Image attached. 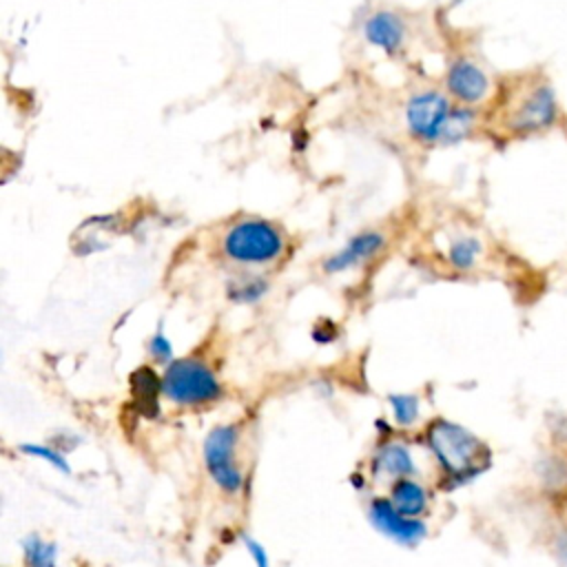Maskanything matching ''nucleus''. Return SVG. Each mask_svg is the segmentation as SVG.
<instances>
[{
    "instance_id": "39448f33",
    "label": "nucleus",
    "mask_w": 567,
    "mask_h": 567,
    "mask_svg": "<svg viewBox=\"0 0 567 567\" xmlns=\"http://www.w3.org/2000/svg\"><path fill=\"white\" fill-rule=\"evenodd\" d=\"M405 115H408V126H410L412 135L432 142V140H439L441 126L445 124V120L450 115V106L441 93L425 91V93L414 95L408 102Z\"/></svg>"
},
{
    "instance_id": "20e7f679",
    "label": "nucleus",
    "mask_w": 567,
    "mask_h": 567,
    "mask_svg": "<svg viewBox=\"0 0 567 567\" xmlns=\"http://www.w3.org/2000/svg\"><path fill=\"white\" fill-rule=\"evenodd\" d=\"M235 443H237L235 425H217L208 432L204 441L206 470L213 476V481L226 492H237L244 483L241 472L235 465Z\"/></svg>"
},
{
    "instance_id": "f3484780",
    "label": "nucleus",
    "mask_w": 567,
    "mask_h": 567,
    "mask_svg": "<svg viewBox=\"0 0 567 567\" xmlns=\"http://www.w3.org/2000/svg\"><path fill=\"white\" fill-rule=\"evenodd\" d=\"M266 292V281L261 279H239L228 286V297L239 303H252Z\"/></svg>"
},
{
    "instance_id": "9d476101",
    "label": "nucleus",
    "mask_w": 567,
    "mask_h": 567,
    "mask_svg": "<svg viewBox=\"0 0 567 567\" xmlns=\"http://www.w3.org/2000/svg\"><path fill=\"white\" fill-rule=\"evenodd\" d=\"M383 246V237L379 233H363V235H357L348 241V246L343 250H339L337 255H332L323 268L328 272H341L346 268H352L370 257H374L379 252V248Z\"/></svg>"
},
{
    "instance_id": "ddd939ff",
    "label": "nucleus",
    "mask_w": 567,
    "mask_h": 567,
    "mask_svg": "<svg viewBox=\"0 0 567 567\" xmlns=\"http://www.w3.org/2000/svg\"><path fill=\"white\" fill-rule=\"evenodd\" d=\"M374 470L405 478L414 474V463L408 447H403L401 443H388L374 456Z\"/></svg>"
},
{
    "instance_id": "4be33fe9",
    "label": "nucleus",
    "mask_w": 567,
    "mask_h": 567,
    "mask_svg": "<svg viewBox=\"0 0 567 567\" xmlns=\"http://www.w3.org/2000/svg\"><path fill=\"white\" fill-rule=\"evenodd\" d=\"M556 549H558V560L563 563V567H567V532L560 534V538L556 543Z\"/></svg>"
},
{
    "instance_id": "f8f14e48",
    "label": "nucleus",
    "mask_w": 567,
    "mask_h": 567,
    "mask_svg": "<svg viewBox=\"0 0 567 567\" xmlns=\"http://www.w3.org/2000/svg\"><path fill=\"white\" fill-rule=\"evenodd\" d=\"M390 501H392V505L401 512V514H405V516H410V518H416L423 509H425V503H427V494H425V489L416 483V481H412V478H399L394 485H392V496H390Z\"/></svg>"
},
{
    "instance_id": "9b49d317",
    "label": "nucleus",
    "mask_w": 567,
    "mask_h": 567,
    "mask_svg": "<svg viewBox=\"0 0 567 567\" xmlns=\"http://www.w3.org/2000/svg\"><path fill=\"white\" fill-rule=\"evenodd\" d=\"M131 390L140 405V410L148 416L157 414V396L162 390V381L151 368H137L131 377Z\"/></svg>"
},
{
    "instance_id": "0eeeda50",
    "label": "nucleus",
    "mask_w": 567,
    "mask_h": 567,
    "mask_svg": "<svg viewBox=\"0 0 567 567\" xmlns=\"http://www.w3.org/2000/svg\"><path fill=\"white\" fill-rule=\"evenodd\" d=\"M554 115H556V100H554V93H551V89L540 86V89H536V91L525 100V104L516 111L512 126H514L516 131H536V128H543V126L551 124Z\"/></svg>"
},
{
    "instance_id": "1a4fd4ad",
    "label": "nucleus",
    "mask_w": 567,
    "mask_h": 567,
    "mask_svg": "<svg viewBox=\"0 0 567 567\" xmlns=\"http://www.w3.org/2000/svg\"><path fill=\"white\" fill-rule=\"evenodd\" d=\"M363 31H365V38L370 44L383 49L390 55L401 49L403 35H405L401 18L394 13H388V11H379V13L370 16Z\"/></svg>"
},
{
    "instance_id": "6e6552de",
    "label": "nucleus",
    "mask_w": 567,
    "mask_h": 567,
    "mask_svg": "<svg viewBox=\"0 0 567 567\" xmlns=\"http://www.w3.org/2000/svg\"><path fill=\"white\" fill-rule=\"evenodd\" d=\"M447 89L463 102H478L487 93V78L476 64L458 60L447 73Z\"/></svg>"
},
{
    "instance_id": "f03ea898",
    "label": "nucleus",
    "mask_w": 567,
    "mask_h": 567,
    "mask_svg": "<svg viewBox=\"0 0 567 567\" xmlns=\"http://www.w3.org/2000/svg\"><path fill=\"white\" fill-rule=\"evenodd\" d=\"M162 392L175 403L197 405V403L217 399L219 383L202 361L177 359V361H171L164 372Z\"/></svg>"
},
{
    "instance_id": "423d86ee",
    "label": "nucleus",
    "mask_w": 567,
    "mask_h": 567,
    "mask_svg": "<svg viewBox=\"0 0 567 567\" xmlns=\"http://www.w3.org/2000/svg\"><path fill=\"white\" fill-rule=\"evenodd\" d=\"M370 520L381 534L401 545H416L425 536V525L419 518L401 514L388 498H374L370 503Z\"/></svg>"
},
{
    "instance_id": "412c9836",
    "label": "nucleus",
    "mask_w": 567,
    "mask_h": 567,
    "mask_svg": "<svg viewBox=\"0 0 567 567\" xmlns=\"http://www.w3.org/2000/svg\"><path fill=\"white\" fill-rule=\"evenodd\" d=\"M244 543H246V547H248L250 556L255 558L257 567H268V556H266V549H264V547H261L257 540H252V538H244Z\"/></svg>"
},
{
    "instance_id": "f257e3e1",
    "label": "nucleus",
    "mask_w": 567,
    "mask_h": 567,
    "mask_svg": "<svg viewBox=\"0 0 567 567\" xmlns=\"http://www.w3.org/2000/svg\"><path fill=\"white\" fill-rule=\"evenodd\" d=\"M427 445L456 481H470L489 465V450L470 430L439 419L427 427Z\"/></svg>"
},
{
    "instance_id": "4468645a",
    "label": "nucleus",
    "mask_w": 567,
    "mask_h": 567,
    "mask_svg": "<svg viewBox=\"0 0 567 567\" xmlns=\"http://www.w3.org/2000/svg\"><path fill=\"white\" fill-rule=\"evenodd\" d=\"M22 549H24V560L29 567H55V545L44 543L35 534L24 538Z\"/></svg>"
},
{
    "instance_id": "6ab92c4d",
    "label": "nucleus",
    "mask_w": 567,
    "mask_h": 567,
    "mask_svg": "<svg viewBox=\"0 0 567 567\" xmlns=\"http://www.w3.org/2000/svg\"><path fill=\"white\" fill-rule=\"evenodd\" d=\"M20 452H22V454H29V456H35V458H44L47 463H51L53 467H58V470L64 472V474L71 472V467H69V463L64 461V456H62L58 450H53V447L35 445V443H22V445H20Z\"/></svg>"
},
{
    "instance_id": "2eb2a0df",
    "label": "nucleus",
    "mask_w": 567,
    "mask_h": 567,
    "mask_svg": "<svg viewBox=\"0 0 567 567\" xmlns=\"http://www.w3.org/2000/svg\"><path fill=\"white\" fill-rule=\"evenodd\" d=\"M474 124V113L472 111H452L445 120V124L441 126L439 140L441 142H458L461 137H465L470 133Z\"/></svg>"
},
{
    "instance_id": "aec40b11",
    "label": "nucleus",
    "mask_w": 567,
    "mask_h": 567,
    "mask_svg": "<svg viewBox=\"0 0 567 567\" xmlns=\"http://www.w3.org/2000/svg\"><path fill=\"white\" fill-rule=\"evenodd\" d=\"M148 350H151L153 359L159 361V363H166V361H171V357H173V348H171L168 339H166L162 332H157V334L151 339Z\"/></svg>"
},
{
    "instance_id": "a211bd4d",
    "label": "nucleus",
    "mask_w": 567,
    "mask_h": 567,
    "mask_svg": "<svg viewBox=\"0 0 567 567\" xmlns=\"http://www.w3.org/2000/svg\"><path fill=\"white\" fill-rule=\"evenodd\" d=\"M390 405L399 425H412L419 416V399L414 394H392Z\"/></svg>"
},
{
    "instance_id": "7ed1b4c3",
    "label": "nucleus",
    "mask_w": 567,
    "mask_h": 567,
    "mask_svg": "<svg viewBox=\"0 0 567 567\" xmlns=\"http://www.w3.org/2000/svg\"><path fill=\"white\" fill-rule=\"evenodd\" d=\"M284 246L275 226L261 219L239 221L224 239V250L230 259L241 264H264L279 255Z\"/></svg>"
},
{
    "instance_id": "dca6fc26",
    "label": "nucleus",
    "mask_w": 567,
    "mask_h": 567,
    "mask_svg": "<svg viewBox=\"0 0 567 567\" xmlns=\"http://www.w3.org/2000/svg\"><path fill=\"white\" fill-rule=\"evenodd\" d=\"M481 250V244L474 239V237H463V239H456L452 246H450V261L452 266L456 268H470L474 261H476V255Z\"/></svg>"
}]
</instances>
